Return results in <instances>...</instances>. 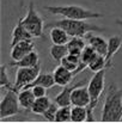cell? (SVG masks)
<instances>
[{
  "label": "cell",
  "instance_id": "28",
  "mask_svg": "<svg viewBox=\"0 0 122 123\" xmlns=\"http://www.w3.org/2000/svg\"><path fill=\"white\" fill-rule=\"evenodd\" d=\"M31 88H32V92H34V94H35L36 98H40V97L47 96V88L43 87V86L36 85V86H34V87H31Z\"/></svg>",
  "mask_w": 122,
  "mask_h": 123
},
{
  "label": "cell",
  "instance_id": "4",
  "mask_svg": "<svg viewBox=\"0 0 122 123\" xmlns=\"http://www.w3.org/2000/svg\"><path fill=\"white\" fill-rule=\"evenodd\" d=\"M104 86H105V69L96 72L87 84V90H89L90 98H91L90 105L87 106V112H89L87 121H90V122L95 121L93 110L97 106L98 100H99V98H101V96L104 91Z\"/></svg>",
  "mask_w": 122,
  "mask_h": 123
},
{
  "label": "cell",
  "instance_id": "6",
  "mask_svg": "<svg viewBox=\"0 0 122 123\" xmlns=\"http://www.w3.org/2000/svg\"><path fill=\"white\" fill-rule=\"evenodd\" d=\"M20 104L17 90H6L0 102V117L2 121L20 114Z\"/></svg>",
  "mask_w": 122,
  "mask_h": 123
},
{
  "label": "cell",
  "instance_id": "19",
  "mask_svg": "<svg viewBox=\"0 0 122 123\" xmlns=\"http://www.w3.org/2000/svg\"><path fill=\"white\" fill-rule=\"evenodd\" d=\"M86 40L85 37H71L70 41L67 42V49L70 54H76V55H80L83 49L86 45Z\"/></svg>",
  "mask_w": 122,
  "mask_h": 123
},
{
  "label": "cell",
  "instance_id": "9",
  "mask_svg": "<svg viewBox=\"0 0 122 123\" xmlns=\"http://www.w3.org/2000/svg\"><path fill=\"white\" fill-rule=\"evenodd\" d=\"M85 84V80H78V81H72L71 84L64 86L62 91L54 98V102L59 105V106H67V105H72L71 102V96L74 88H77L78 86H81Z\"/></svg>",
  "mask_w": 122,
  "mask_h": 123
},
{
  "label": "cell",
  "instance_id": "30",
  "mask_svg": "<svg viewBox=\"0 0 122 123\" xmlns=\"http://www.w3.org/2000/svg\"><path fill=\"white\" fill-rule=\"evenodd\" d=\"M19 1V5H20V7H23L24 6V0H18Z\"/></svg>",
  "mask_w": 122,
  "mask_h": 123
},
{
  "label": "cell",
  "instance_id": "5",
  "mask_svg": "<svg viewBox=\"0 0 122 123\" xmlns=\"http://www.w3.org/2000/svg\"><path fill=\"white\" fill-rule=\"evenodd\" d=\"M22 22L24 26L29 30V32L34 36V38H42L44 36V20L36 11L35 4L32 1L29 4L26 14L22 17Z\"/></svg>",
  "mask_w": 122,
  "mask_h": 123
},
{
  "label": "cell",
  "instance_id": "12",
  "mask_svg": "<svg viewBox=\"0 0 122 123\" xmlns=\"http://www.w3.org/2000/svg\"><path fill=\"white\" fill-rule=\"evenodd\" d=\"M53 75H54V79L58 86H66L68 84L73 81V78H74V72L67 69L66 67H64L62 65H59L54 72H53Z\"/></svg>",
  "mask_w": 122,
  "mask_h": 123
},
{
  "label": "cell",
  "instance_id": "3",
  "mask_svg": "<svg viewBox=\"0 0 122 123\" xmlns=\"http://www.w3.org/2000/svg\"><path fill=\"white\" fill-rule=\"evenodd\" d=\"M53 26L62 28L64 30L67 31V34L71 37H85L89 32H103L104 31L103 28L87 23L86 20L70 19V18H62L60 20L48 24V28H53Z\"/></svg>",
  "mask_w": 122,
  "mask_h": 123
},
{
  "label": "cell",
  "instance_id": "26",
  "mask_svg": "<svg viewBox=\"0 0 122 123\" xmlns=\"http://www.w3.org/2000/svg\"><path fill=\"white\" fill-rule=\"evenodd\" d=\"M90 71H92L93 73L96 72H99V71H103V69H107V61H105V56L104 55H98L87 67Z\"/></svg>",
  "mask_w": 122,
  "mask_h": 123
},
{
  "label": "cell",
  "instance_id": "8",
  "mask_svg": "<svg viewBox=\"0 0 122 123\" xmlns=\"http://www.w3.org/2000/svg\"><path fill=\"white\" fill-rule=\"evenodd\" d=\"M34 50H35V43L32 42V40L22 41L13 44V45H11L10 56H11L12 61H18V60L23 59L25 55L30 54Z\"/></svg>",
  "mask_w": 122,
  "mask_h": 123
},
{
  "label": "cell",
  "instance_id": "29",
  "mask_svg": "<svg viewBox=\"0 0 122 123\" xmlns=\"http://www.w3.org/2000/svg\"><path fill=\"white\" fill-rule=\"evenodd\" d=\"M115 23H116L117 25H120V26H122V19H121V18H117V19L115 20Z\"/></svg>",
  "mask_w": 122,
  "mask_h": 123
},
{
  "label": "cell",
  "instance_id": "20",
  "mask_svg": "<svg viewBox=\"0 0 122 123\" xmlns=\"http://www.w3.org/2000/svg\"><path fill=\"white\" fill-rule=\"evenodd\" d=\"M49 53H50L51 59L60 63L68 55V49L66 44H53L49 49Z\"/></svg>",
  "mask_w": 122,
  "mask_h": 123
},
{
  "label": "cell",
  "instance_id": "2",
  "mask_svg": "<svg viewBox=\"0 0 122 123\" xmlns=\"http://www.w3.org/2000/svg\"><path fill=\"white\" fill-rule=\"evenodd\" d=\"M47 12L54 16H61L64 18L70 19H80V20H89V19H99L104 18L103 13L85 8L78 5H64V6H44L43 7Z\"/></svg>",
  "mask_w": 122,
  "mask_h": 123
},
{
  "label": "cell",
  "instance_id": "13",
  "mask_svg": "<svg viewBox=\"0 0 122 123\" xmlns=\"http://www.w3.org/2000/svg\"><path fill=\"white\" fill-rule=\"evenodd\" d=\"M121 47H122L121 36H111L108 40V51H107V55H105V61H107V67L108 68L113 67L114 56L121 49Z\"/></svg>",
  "mask_w": 122,
  "mask_h": 123
},
{
  "label": "cell",
  "instance_id": "1",
  "mask_svg": "<svg viewBox=\"0 0 122 123\" xmlns=\"http://www.w3.org/2000/svg\"><path fill=\"white\" fill-rule=\"evenodd\" d=\"M101 120L103 122H120L122 120V88L114 84L108 87Z\"/></svg>",
  "mask_w": 122,
  "mask_h": 123
},
{
  "label": "cell",
  "instance_id": "15",
  "mask_svg": "<svg viewBox=\"0 0 122 123\" xmlns=\"http://www.w3.org/2000/svg\"><path fill=\"white\" fill-rule=\"evenodd\" d=\"M18 99L23 110L31 111V108L36 100V97L32 92V88H23L18 92Z\"/></svg>",
  "mask_w": 122,
  "mask_h": 123
},
{
  "label": "cell",
  "instance_id": "10",
  "mask_svg": "<svg viewBox=\"0 0 122 123\" xmlns=\"http://www.w3.org/2000/svg\"><path fill=\"white\" fill-rule=\"evenodd\" d=\"M71 102H72V105L87 108L90 105V102H91L87 87L81 85V86H78L77 88H74L72 92V96H71Z\"/></svg>",
  "mask_w": 122,
  "mask_h": 123
},
{
  "label": "cell",
  "instance_id": "27",
  "mask_svg": "<svg viewBox=\"0 0 122 123\" xmlns=\"http://www.w3.org/2000/svg\"><path fill=\"white\" fill-rule=\"evenodd\" d=\"M58 109H59V105L55 103V102H51L50 106L47 109V111L43 114V117L48 121H55L56 120V112H58Z\"/></svg>",
  "mask_w": 122,
  "mask_h": 123
},
{
  "label": "cell",
  "instance_id": "22",
  "mask_svg": "<svg viewBox=\"0 0 122 123\" xmlns=\"http://www.w3.org/2000/svg\"><path fill=\"white\" fill-rule=\"evenodd\" d=\"M98 55H99V54H98L90 44H86L85 48L83 49V51H81V54H80L81 63H84V65H86V66L89 67V65H90Z\"/></svg>",
  "mask_w": 122,
  "mask_h": 123
},
{
  "label": "cell",
  "instance_id": "25",
  "mask_svg": "<svg viewBox=\"0 0 122 123\" xmlns=\"http://www.w3.org/2000/svg\"><path fill=\"white\" fill-rule=\"evenodd\" d=\"M55 121L56 122H68V121H72V108H71V105L59 106Z\"/></svg>",
  "mask_w": 122,
  "mask_h": 123
},
{
  "label": "cell",
  "instance_id": "14",
  "mask_svg": "<svg viewBox=\"0 0 122 123\" xmlns=\"http://www.w3.org/2000/svg\"><path fill=\"white\" fill-rule=\"evenodd\" d=\"M34 36L29 32V30L24 26L23 22H22V18H19V20L17 22L13 31H12V40H11V45L18 43V42L22 41H29V40H32Z\"/></svg>",
  "mask_w": 122,
  "mask_h": 123
},
{
  "label": "cell",
  "instance_id": "21",
  "mask_svg": "<svg viewBox=\"0 0 122 123\" xmlns=\"http://www.w3.org/2000/svg\"><path fill=\"white\" fill-rule=\"evenodd\" d=\"M51 104V100L44 96V97H40V98H36L32 108H31V112L35 114V115H40V116H43V114L47 111V109L50 106Z\"/></svg>",
  "mask_w": 122,
  "mask_h": 123
},
{
  "label": "cell",
  "instance_id": "23",
  "mask_svg": "<svg viewBox=\"0 0 122 123\" xmlns=\"http://www.w3.org/2000/svg\"><path fill=\"white\" fill-rule=\"evenodd\" d=\"M89 112L86 106H78L73 105L72 106V121L73 122H84L87 121Z\"/></svg>",
  "mask_w": 122,
  "mask_h": 123
},
{
  "label": "cell",
  "instance_id": "11",
  "mask_svg": "<svg viewBox=\"0 0 122 123\" xmlns=\"http://www.w3.org/2000/svg\"><path fill=\"white\" fill-rule=\"evenodd\" d=\"M87 44H90L99 55H107L108 51V41H105L102 36L96 35V32H89L85 36Z\"/></svg>",
  "mask_w": 122,
  "mask_h": 123
},
{
  "label": "cell",
  "instance_id": "24",
  "mask_svg": "<svg viewBox=\"0 0 122 123\" xmlns=\"http://www.w3.org/2000/svg\"><path fill=\"white\" fill-rule=\"evenodd\" d=\"M0 88L2 91L16 90L14 84L10 81V78H8V74H7V68H6L5 65H1V68H0Z\"/></svg>",
  "mask_w": 122,
  "mask_h": 123
},
{
  "label": "cell",
  "instance_id": "18",
  "mask_svg": "<svg viewBox=\"0 0 122 123\" xmlns=\"http://www.w3.org/2000/svg\"><path fill=\"white\" fill-rule=\"evenodd\" d=\"M36 85L43 86V87H45V88H50V87H53L54 85H56L53 73H40L39 77L31 82V84H29L25 88H31V87H34V86H36Z\"/></svg>",
  "mask_w": 122,
  "mask_h": 123
},
{
  "label": "cell",
  "instance_id": "17",
  "mask_svg": "<svg viewBox=\"0 0 122 123\" xmlns=\"http://www.w3.org/2000/svg\"><path fill=\"white\" fill-rule=\"evenodd\" d=\"M49 37H50V41L53 42V44H67V42L71 38V36L67 34V31L59 26L50 28Z\"/></svg>",
  "mask_w": 122,
  "mask_h": 123
},
{
  "label": "cell",
  "instance_id": "7",
  "mask_svg": "<svg viewBox=\"0 0 122 123\" xmlns=\"http://www.w3.org/2000/svg\"><path fill=\"white\" fill-rule=\"evenodd\" d=\"M41 73V65L35 67H19L16 74V81H14V88L19 92L20 90L25 88L29 84L34 81L39 74Z\"/></svg>",
  "mask_w": 122,
  "mask_h": 123
},
{
  "label": "cell",
  "instance_id": "16",
  "mask_svg": "<svg viewBox=\"0 0 122 123\" xmlns=\"http://www.w3.org/2000/svg\"><path fill=\"white\" fill-rule=\"evenodd\" d=\"M37 65H40V59H39V54L35 50L31 51L30 54L25 55L23 59H20L18 61H12L10 63V66L17 67V68H19V67H35Z\"/></svg>",
  "mask_w": 122,
  "mask_h": 123
}]
</instances>
